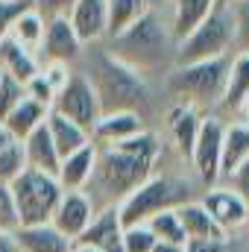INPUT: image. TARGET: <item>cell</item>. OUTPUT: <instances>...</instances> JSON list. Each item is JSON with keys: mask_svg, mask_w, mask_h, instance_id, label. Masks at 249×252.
Segmentation results:
<instances>
[{"mask_svg": "<svg viewBox=\"0 0 249 252\" xmlns=\"http://www.w3.org/2000/svg\"><path fill=\"white\" fill-rule=\"evenodd\" d=\"M103 50L141 79L170 73L176 64V38L170 32V15L158 12V6L153 3L121 35L106 38Z\"/></svg>", "mask_w": 249, "mask_h": 252, "instance_id": "obj_1", "label": "cell"}, {"mask_svg": "<svg viewBox=\"0 0 249 252\" xmlns=\"http://www.w3.org/2000/svg\"><path fill=\"white\" fill-rule=\"evenodd\" d=\"M94 47H97L94 53H91V47H85L82 59H88V70H82V73L94 85L103 115L106 112H138L150 100L147 79H141L118 59H112L103 50V44H94Z\"/></svg>", "mask_w": 249, "mask_h": 252, "instance_id": "obj_2", "label": "cell"}, {"mask_svg": "<svg viewBox=\"0 0 249 252\" xmlns=\"http://www.w3.org/2000/svg\"><path fill=\"white\" fill-rule=\"evenodd\" d=\"M153 161H144L132 153H124L118 147H97V164H94V176L85 193L100 190L103 193V205H118L126 193L138 188L141 182H147L153 176Z\"/></svg>", "mask_w": 249, "mask_h": 252, "instance_id": "obj_3", "label": "cell"}, {"mask_svg": "<svg viewBox=\"0 0 249 252\" xmlns=\"http://www.w3.org/2000/svg\"><path fill=\"white\" fill-rule=\"evenodd\" d=\"M229 64H232V56L193 62V64H176L167 73V85H170V91L176 97H182V103L190 106V109L217 106L220 97H223V88H226Z\"/></svg>", "mask_w": 249, "mask_h": 252, "instance_id": "obj_4", "label": "cell"}, {"mask_svg": "<svg viewBox=\"0 0 249 252\" xmlns=\"http://www.w3.org/2000/svg\"><path fill=\"white\" fill-rule=\"evenodd\" d=\"M223 56H235V32H232L229 9L217 6L193 32H187L176 44V64L208 62V59H223Z\"/></svg>", "mask_w": 249, "mask_h": 252, "instance_id": "obj_5", "label": "cell"}, {"mask_svg": "<svg viewBox=\"0 0 249 252\" xmlns=\"http://www.w3.org/2000/svg\"><path fill=\"white\" fill-rule=\"evenodd\" d=\"M12 199H15V211H18V223L21 226H41L53 220V211L62 199V185L56 182V176L38 173V170H24L12 185Z\"/></svg>", "mask_w": 249, "mask_h": 252, "instance_id": "obj_6", "label": "cell"}, {"mask_svg": "<svg viewBox=\"0 0 249 252\" xmlns=\"http://www.w3.org/2000/svg\"><path fill=\"white\" fill-rule=\"evenodd\" d=\"M182 182H176L173 176H150L147 182H141L132 193H126L124 199L118 202V217H121V226H144L153 214L164 211V208H176L185 202V193H182Z\"/></svg>", "mask_w": 249, "mask_h": 252, "instance_id": "obj_7", "label": "cell"}, {"mask_svg": "<svg viewBox=\"0 0 249 252\" xmlns=\"http://www.w3.org/2000/svg\"><path fill=\"white\" fill-rule=\"evenodd\" d=\"M50 112H56V115H62L67 121H73L76 126H82L88 135H91L94 124H97L100 115H103L100 100H97V94H94V85H91L88 76H85L82 70H76V67H73V73H70V79L64 82L62 91H56V100H53Z\"/></svg>", "mask_w": 249, "mask_h": 252, "instance_id": "obj_8", "label": "cell"}, {"mask_svg": "<svg viewBox=\"0 0 249 252\" xmlns=\"http://www.w3.org/2000/svg\"><path fill=\"white\" fill-rule=\"evenodd\" d=\"M223 132L226 121L220 115H208L199 124V135L190 153V164L205 188H214L220 182V156H223Z\"/></svg>", "mask_w": 249, "mask_h": 252, "instance_id": "obj_9", "label": "cell"}, {"mask_svg": "<svg viewBox=\"0 0 249 252\" xmlns=\"http://www.w3.org/2000/svg\"><path fill=\"white\" fill-rule=\"evenodd\" d=\"M85 56V44L79 41V35L73 32L67 18H50L44 27V41L38 47V62H56V64H67L76 67Z\"/></svg>", "mask_w": 249, "mask_h": 252, "instance_id": "obj_10", "label": "cell"}, {"mask_svg": "<svg viewBox=\"0 0 249 252\" xmlns=\"http://www.w3.org/2000/svg\"><path fill=\"white\" fill-rule=\"evenodd\" d=\"M94 217H97V205H94V199L85 190H64L50 223L62 232L67 241H76L91 226Z\"/></svg>", "mask_w": 249, "mask_h": 252, "instance_id": "obj_11", "label": "cell"}, {"mask_svg": "<svg viewBox=\"0 0 249 252\" xmlns=\"http://www.w3.org/2000/svg\"><path fill=\"white\" fill-rule=\"evenodd\" d=\"M199 205L211 214V220H214L226 235L235 232V229H241L244 223H249V205L229 188V185H214V188H208Z\"/></svg>", "mask_w": 249, "mask_h": 252, "instance_id": "obj_12", "label": "cell"}, {"mask_svg": "<svg viewBox=\"0 0 249 252\" xmlns=\"http://www.w3.org/2000/svg\"><path fill=\"white\" fill-rule=\"evenodd\" d=\"M67 21H70L73 32L79 35V41L85 47L106 41V30H109L106 0H76L70 15H67Z\"/></svg>", "mask_w": 249, "mask_h": 252, "instance_id": "obj_13", "label": "cell"}, {"mask_svg": "<svg viewBox=\"0 0 249 252\" xmlns=\"http://www.w3.org/2000/svg\"><path fill=\"white\" fill-rule=\"evenodd\" d=\"M73 244H85L100 252H124V226L118 217V205L97 208V217Z\"/></svg>", "mask_w": 249, "mask_h": 252, "instance_id": "obj_14", "label": "cell"}, {"mask_svg": "<svg viewBox=\"0 0 249 252\" xmlns=\"http://www.w3.org/2000/svg\"><path fill=\"white\" fill-rule=\"evenodd\" d=\"M144 129H147V121L141 112H106L91 129V141L97 147H115Z\"/></svg>", "mask_w": 249, "mask_h": 252, "instance_id": "obj_15", "label": "cell"}, {"mask_svg": "<svg viewBox=\"0 0 249 252\" xmlns=\"http://www.w3.org/2000/svg\"><path fill=\"white\" fill-rule=\"evenodd\" d=\"M94 164H97V144L88 141L85 147H79L76 153H70V156L62 158L56 182L62 185V190H85L91 185Z\"/></svg>", "mask_w": 249, "mask_h": 252, "instance_id": "obj_16", "label": "cell"}, {"mask_svg": "<svg viewBox=\"0 0 249 252\" xmlns=\"http://www.w3.org/2000/svg\"><path fill=\"white\" fill-rule=\"evenodd\" d=\"M12 235H15V244L21 252H70V247H73V241H67L53 223L18 226Z\"/></svg>", "mask_w": 249, "mask_h": 252, "instance_id": "obj_17", "label": "cell"}, {"mask_svg": "<svg viewBox=\"0 0 249 252\" xmlns=\"http://www.w3.org/2000/svg\"><path fill=\"white\" fill-rule=\"evenodd\" d=\"M249 97V53H235L229 64V76H226V88L223 97L217 103V109L223 115H238L241 106Z\"/></svg>", "mask_w": 249, "mask_h": 252, "instance_id": "obj_18", "label": "cell"}, {"mask_svg": "<svg viewBox=\"0 0 249 252\" xmlns=\"http://www.w3.org/2000/svg\"><path fill=\"white\" fill-rule=\"evenodd\" d=\"M199 112L190 109L185 103L173 106L170 115H167V129H170V138H173V147L179 153V158L190 161V153H193V144H196V135H199Z\"/></svg>", "mask_w": 249, "mask_h": 252, "instance_id": "obj_19", "label": "cell"}, {"mask_svg": "<svg viewBox=\"0 0 249 252\" xmlns=\"http://www.w3.org/2000/svg\"><path fill=\"white\" fill-rule=\"evenodd\" d=\"M220 3L217 0H170V32L176 38V44L185 38L187 32H193Z\"/></svg>", "mask_w": 249, "mask_h": 252, "instance_id": "obj_20", "label": "cell"}, {"mask_svg": "<svg viewBox=\"0 0 249 252\" xmlns=\"http://www.w3.org/2000/svg\"><path fill=\"white\" fill-rule=\"evenodd\" d=\"M24 144V158H27V167L30 170H38V173H47V176H56L59 173V153L50 141V132H47V124H41Z\"/></svg>", "mask_w": 249, "mask_h": 252, "instance_id": "obj_21", "label": "cell"}, {"mask_svg": "<svg viewBox=\"0 0 249 252\" xmlns=\"http://www.w3.org/2000/svg\"><path fill=\"white\" fill-rule=\"evenodd\" d=\"M249 158V124L247 121H232L223 132V156H220V182L229 179V173ZM217 182V185H220Z\"/></svg>", "mask_w": 249, "mask_h": 252, "instance_id": "obj_22", "label": "cell"}, {"mask_svg": "<svg viewBox=\"0 0 249 252\" xmlns=\"http://www.w3.org/2000/svg\"><path fill=\"white\" fill-rule=\"evenodd\" d=\"M179 223L185 229L187 241H226V232L211 220V214L199 205V202H182L176 205Z\"/></svg>", "mask_w": 249, "mask_h": 252, "instance_id": "obj_23", "label": "cell"}, {"mask_svg": "<svg viewBox=\"0 0 249 252\" xmlns=\"http://www.w3.org/2000/svg\"><path fill=\"white\" fill-rule=\"evenodd\" d=\"M0 70L9 73V76L18 79V82H30V79L41 70V62H38L35 53L24 50L18 41H12V38L6 35V38H0Z\"/></svg>", "mask_w": 249, "mask_h": 252, "instance_id": "obj_24", "label": "cell"}, {"mask_svg": "<svg viewBox=\"0 0 249 252\" xmlns=\"http://www.w3.org/2000/svg\"><path fill=\"white\" fill-rule=\"evenodd\" d=\"M47 112H50V109H44L41 103H35V100L24 97V100L12 109V115H9L0 126L12 135V141H27L38 126L47 121Z\"/></svg>", "mask_w": 249, "mask_h": 252, "instance_id": "obj_25", "label": "cell"}, {"mask_svg": "<svg viewBox=\"0 0 249 252\" xmlns=\"http://www.w3.org/2000/svg\"><path fill=\"white\" fill-rule=\"evenodd\" d=\"M44 124H47L50 141H53L59 158L76 153L79 147H85V144L91 141V135H88L82 126H76L73 121H67V118H62V115H56V112H47V121H44Z\"/></svg>", "mask_w": 249, "mask_h": 252, "instance_id": "obj_26", "label": "cell"}, {"mask_svg": "<svg viewBox=\"0 0 249 252\" xmlns=\"http://www.w3.org/2000/svg\"><path fill=\"white\" fill-rule=\"evenodd\" d=\"M156 0H106V12H109V30L106 38L121 35L126 27H132Z\"/></svg>", "mask_w": 249, "mask_h": 252, "instance_id": "obj_27", "label": "cell"}, {"mask_svg": "<svg viewBox=\"0 0 249 252\" xmlns=\"http://www.w3.org/2000/svg\"><path fill=\"white\" fill-rule=\"evenodd\" d=\"M44 27H47V21H44L35 9H27V12L12 24L9 38L18 41L24 50H30V53L38 56V47H41V41H44Z\"/></svg>", "mask_w": 249, "mask_h": 252, "instance_id": "obj_28", "label": "cell"}, {"mask_svg": "<svg viewBox=\"0 0 249 252\" xmlns=\"http://www.w3.org/2000/svg\"><path fill=\"white\" fill-rule=\"evenodd\" d=\"M144 226L153 232V238H156V241H164V244H179V247H185V244H187L185 229H182V223H179L176 208H164V211L153 214Z\"/></svg>", "mask_w": 249, "mask_h": 252, "instance_id": "obj_29", "label": "cell"}, {"mask_svg": "<svg viewBox=\"0 0 249 252\" xmlns=\"http://www.w3.org/2000/svg\"><path fill=\"white\" fill-rule=\"evenodd\" d=\"M27 170V158H24V144L12 141L0 150V185H12L21 173Z\"/></svg>", "mask_w": 249, "mask_h": 252, "instance_id": "obj_30", "label": "cell"}, {"mask_svg": "<svg viewBox=\"0 0 249 252\" xmlns=\"http://www.w3.org/2000/svg\"><path fill=\"white\" fill-rule=\"evenodd\" d=\"M232 15V32H235V53H249V0H235L226 6Z\"/></svg>", "mask_w": 249, "mask_h": 252, "instance_id": "obj_31", "label": "cell"}, {"mask_svg": "<svg viewBox=\"0 0 249 252\" xmlns=\"http://www.w3.org/2000/svg\"><path fill=\"white\" fill-rule=\"evenodd\" d=\"M24 97H27V94H24V82H18V79H12L9 73L0 70V124L12 115V109H15Z\"/></svg>", "mask_w": 249, "mask_h": 252, "instance_id": "obj_32", "label": "cell"}, {"mask_svg": "<svg viewBox=\"0 0 249 252\" xmlns=\"http://www.w3.org/2000/svg\"><path fill=\"white\" fill-rule=\"evenodd\" d=\"M156 238L147 226H129L124 229V252H153Z\"/></svg>", "mask_w": 249, "mask_h": 252, "instance_id": "obj_33", "label": "cell"}, {"mask_svg": "<svg viewBox=\"0 0 249 252\" xmlns=\"http://www.w3.org/2000/svg\"><path fill=\"white\" fill-rule=\"evenodd\" d=\"M27 9H32V0H0V38L9 35L12 24H15Z\"/></svg>", "mask_w": 249, "mask_h": 252, "instance_id": "obj_34", "label": "cell"}, {"mask_svg": "<svg viewBox=\"0 0 249 252\" xmlns=\"http://www.w3.org/2000/svg\"><path fill=\"white\" fill-rule=\"evenodd\" d=\"M24 94L30 97V100H35V103H41L44 109H50L53 106V100H56V91L50 88V82L41 76V70L30 79V82H24Z\"/></svg>", "mask_w": 249, "mask_h": 252, "instance_id": "obj_35", "label": "cell"}, {"mask_svg": "<svg viewBox=\"0 0 249 252\" xmlns=\"http://www.w3.org/2000/svg\"><path fill=\"white\" fill-rule=\"evenodd\" d=\"M21 223H18V211H15V199H12V190L9 185H0V232H15Z\"/></svg>", "mask_w": 249, "mask_h": 252, "instance_id": "obj_36", "label": "cell"}, {"mask_svg": "<svg viewBox=\"0 0 249 252\" xmlns=\"http://www.w3.org/2000/svg\"><path fill=\"white\" fill-rule=\"evenodd\" d=\"M73 3L76 0H32V9L44 21H50V18H67L70 9H73Z\"/></svg>", "mask_w": 249, "mask_h": 252, "instance_id": "obj_37", "label": "cell"}, {"mask_svg": "<svg viewBox=\"0 0 249 252\" xmlns=\"http://www.w3.org/2000/svg\"><path fill=\"white\" fill-rule=\"evenodd\" d=\"M220 185H223V182H220ZM226 185H229V188L235 190V193H238V196L249 205V158H247V161H241V164L229 173Z\"/></svg>", "mask_w": 249, "mask_h": 252, "instance_id": "obj_38", "label": "cell"}, {"mask_svg": "<svg viewBox=\"0 0 249 252\" xmlns=\"http://www.w3.org/2000/svg\"><path fill=\"white\" fill-rule=\"evenodd\" d=\"M70 73H73V67H67V64H56V62L41 64V76L50 82V88H53V91H62L64 82L70 79Z\"/></svg>", "mask_w": 249, "mask_h": 252, "instance_id": "obj_39", "label": "cell"}, {"mask_svg": "<svg viewBox=\"0 0 249 252\" xmlns=\"http://www.w3.org/2000/svg\"><path fill=\"white\" fill-rule=\"evenodd\" d=\"M185 252H226V241H187Z\"/></svg>", "mask_w": 249, "mask_h": 252, "instance_id": "obj_40", "label": "cell"}, {"mask_svg": "<svg viewBox=\"0 0 249 252\" xmlns=\"http://www.w3.org/2000/svg\"><path fill=\"white\" fill-rule=\"evenodd\" d=\"M0 252H21L18 250V244H15V235L0 232Z\"/></svg>", "mask_w": 249, "mask_h": 252, "instance_id": "obj_41", "label": "cell"}, {"mask_svg": "<svg viewBox=\"0 0 249 252\" xmlns=\"http://www.w3.org/2000/svg\"><path fill=\"white\" fill-rule=\"evenodd\" d=\"M153 252H185V247H179V244H164V241H156Z\"/></svg>", "mask_w": 249, "mask_h": 252, "instance_id": "obj_42", "label": "cell"}, {"mask_svg": "<svg viewBox=\"0 0 249 252\" xmlns=\"http://www.w3.org/2000/svg\"><path fill=\"white\" fill-rule=\"evenodd\" d=\"M6 144H12V135H9V132H6V129L0 126V150H3Z\"/></svg>", "mask_w": 249, "mask_h": 252, "instance_id": "obj_43", "label": "cell"}, {"mask_svg": "<svg viewBox=\"0 0 249 252\" xmlns=\"http://www.w3.org/2000/svg\"><path fill=\"white\" fill-rule=\"evenodd\" d=\"M70 252H100V250H94V247H85V244H73V247H70Z\"/></svg>", "mask_w": 249, "mask_h": 252, "instance_id": "obj_44", "label": "cell"}, {"mask_svg": "<svg viewBox=\"0 0 249 252\" xmlns=\"http://www.w3.org/2000/svg\"><path fill=\"white\" fill-rule=\"evenodd\" d=\"M238 115H244V121H247V124H249V97H247V103L241 106V112H238Z\"/></svg>", "mask_w": 249, "mask_h": 252, "instance_id": "obj_45", "label": "cell"}, {"mask_svg": "<svg viewBox=\"0 0 249 252\" xmlns=\"http://www.w3.org/2000/svg\"><path fill=\"white\" fill-rule=\"evenodd\" d=\"M217 3H220V6H229V3H235V0H217Z\"/></svg>", "mask_w": 249, "mask_h": 252, "instance_id": "obj_46", "label": "cell"}]
</instances>
